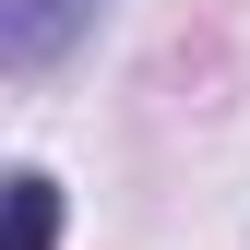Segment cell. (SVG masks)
<instances>
[{"label": "cell", "mask_w": 250, "mask_h": 250, "mask_svg": "<svg viewBox=\"0 0 250 250\" xmlns=\"http://www.w3.org/2000/svg\"><path fill=\"white\" fill-rule=\"evenodd\" d=\"M83 12H96V0H12V60H48Z\"/></svg>", "instance_id": "1"}, {"label": "cell", "mask_w": 250, "mask_h": 250, "mask_svg": "<svg viewBox=\"0 0 250 250\" xmlns=\"http://www.w3.org/2000/svg\"><path fill=\"white\" fill-rule=\"evenodd\" d=\"M48 238H60V191L24 167V179H12V250H48Z\"/></svg>", "instance_id": "2"}]
</instances>
